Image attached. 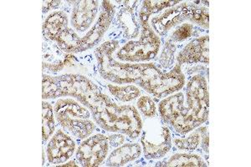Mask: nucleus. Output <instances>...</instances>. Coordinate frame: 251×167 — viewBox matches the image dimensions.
<instances>
[{
    "instance_id": "f257e3e1",
    "label": "nucleus",
    "mask_w": 251,
    "mask_h": 167,
    "mask_svg": "<svg viewBox=\"0 0 251 167\" xmlns=\"http://www.w3.org/2000/svg\"><path fill=\"white\" fill-rule=\"evenodd\" d=\"M43 99L73 97L86 106L103 130L124 134L137 139L143 130L140 115L133 105H118L100 91L98 85L80 74L59 76L43 74Z\"/></svg>"
},
{
    "instance_id": "f03ea898",
    "label": "nucleus",
    "mask_w": 251,
    "mask_h": 167,
    "mask_svg": "<svg viewBox=\"0 0 251 167\" xmlns=\"http://www.w3.org/2000/svg\"><path fill=\"white\" fill-rule=\"evenodd\" d=\"M120 48L117 40H109L95 49L97 69L103 79L115 84H137L145 74H149L156 65L152 63L130 64L117 60L114 54Z\"/></svg>"
},
{
    "instance_id": "7ed1b4c3",
    "label": "nucleus",
    "mask_w": 251,
    "mask_h": 167,
    "mask_svg": "<svg viewBox=\"0 0 251 167\" xmlns=\"http://www.w3.org/2000/svg\"><path fill=\"white\" fill-rule=\"evenodd\" d=\"M186 103L173 127L180 134H186L200 127L208 119L209 111L208 82L205 77H192L186 87Z\"/></svg>"
},
{
    "instance_id": "20e7f679",
    "label": "nucleus",
    "mask_w": 251,
    "mask_h": 167,
    "mask_svg": "<svg viewBox=\"0 0 251 167\" xmlns=\"http://www.w3.org/2000/svg\"><path fill=\"white\" fill-rule=\"evenodd\" d=\"M187 21L208 29V9L194 2H180L177 5L160 12L156 17L151 18L150 25L158 36L163 37L172 28L180 24L187 23Z\"/></svg>"
},
{
    "instance_id": "39448f33",
    "label": "nucleus",
    "mask_w": 251,
    "mask_h": 167,
    "mask_svg": "<svg viewBox=\"0 0 251 167\" xmlns=\"http://www.w3.org/2000/svg\"><path fill=\"white\" fill-rule=\"evenodd\" d=\"M54 113L59 124L78 139H86L96 128L88 109L71 98L58 99Z\"/></svg>"
},
{
    "instance_id": "423d86ee",
    "label": "nucleus",
    "mask_w": 251,
    "mask_h": 167,
    "mask_svg": "<svg viewBox=\"0 0 251 167\" xmlns=\"http://www.w3.org/2000/svg\"><path fill=\"white\" fill-rule=\"evenodd\" d=\"M141 36L138 40H130L116 52V58L125 62H146L154 59L159 53L161 40L151 28L150 22L140 23Z\"/></svg>"
},
{
    "instance_id": "0eeeda50",
    "label": "nucleus",
    "mask_w": 251,
    "mask_h": 167,
    "mask_svg": "<svg viewBox=\"0 0 251 167\" xmlns=\"http://www.w3.org/2000/svg\"><path fill=\"white\" fill-rule=\"evenodd\" d=\"M185 75L181 65L176 64L171 71L163 73L156 67L137 83L141 88L157 98H164L179 91L185 85Z\"/></svg>"
},
{
    "instance_id": "6e6552de",
    "label": "nucleus",
    "mask_w": 251,
    "mask_h": 167,
    "mask_svg": "<svg viewBox=\"0 0 251 167\" xmlns=\"http://www.w3.org/2000/svg\"><path fill=\"white\" fill-rule=\"evenodd\" d=\"M141 144L145 158H162L173 145L170 130L163 124H151L143 130Z\"/></svg>"
},
{
    "instance_id": "1a4fd4ad",
    "label": "nucleus",
    "mask_w": 251,
    "mask_h": 167,
    "mask_svg": "<svg viewBox=\"0 0 251 167\" xmlns=\"http://www.w3.org/2000/svg\"><path fill=\"white\" fill-rule=\"evenodd\" d=\"M109 144V136L102 134L86 138L76 150L78 164L84 167H99L107 157Z\"/></svg>"
},
{
    "instance_id": "9d476101",
    "label": "nucleus",
    "mask_w": 251,
    "mask_h": 167,
    "mask_svg": "<svg viewBox=\"0 0 251 167\" xmlns=\"http://www.w3.org/2000/svg\"><path fill=\"white\" fill-rule=\"evenodd\" d=\"M101 3L99 16L94 24L85 35L80 37L77 53L88 50L98 45L113 20L116 14L114 4L111 1H102Z\"/></svg>"
},
{
    "instance_id": "9b49d317",
    "label": "nucleus",
    "mask_w": 251,
    "mask_h": 167,
    "mask_svg": "<svg viewBox=\"0 0 251 167\" xmlns=\"http://www.w3.org/2000/svg\"><path fill=\"white\" fill-rule=\"evenodd\" d=\"M71 25L76 33L87 32L97 20L100 9L99 1H72Z\"/></svg>"
},
{
    "instance_id": "f8f14e48",
    "label": "nucleus",
    "mask_w": 251,
    "mask_h": 167,
    "mask_svg": "<svg viewBox=\"0 0 251 167\" xmlns=\"http://www.w3.org/2000/svg\"><path fill=\"white\" fill-rule=\"evenodd\" d=\"M75 150L74 140L62 130H59L49 142L46 153L50 163L60 165L67 162L73 156Z\"/></svg>"
},
{
    "instance_id": "ddd939ff",
    "label": "nucleus",
    "mask_w": 251,
    "mask_h": 167,
    "mask_svg": "<svg viewBox=\"0 0 251 167\" xmlns=\"http://www.w3.org/2000/svg\"><path fill=\"white\" fill-rule=\"evenodd\" d=\"M208 35H203L191 40L183 47V49L177 54V64L193 65L203 63L208 65L209 63V48H208Z\"/></svg>"
},
{
    "instance_id": "4468645a",
    "label": "nucleus",
    "mask_w": 251,
    "mask_h": 167,
    "mask_svg": "<svg viewBox=\"0 0 251 167\" xmlns=\"http://www.w3.org/2000/svg\"><path fill=\"white\" fill-rule=\"evenodd\" d=\"M75 60L73 54L63 51L55 43L46 39L43 45V71L57 73Z\"/></svg>"
},
{
    "instance_id": "2eb2a0df",
    "label": "nucleus",
    "mask_w": 251,
    "mask_h": 167,
    "mask_svg": "<svg viewBox=\"0 0 251 167\" xmlns=\"http://www.w3.org/2000/svg\"><path fill=\"white\" fill-rule=\"evenodd\" d=\"M135 1L128 3L125 2V5L117 13V20L120 24L124 36L128 40L137 39L141 34V24L139 18L137 19L135 14Z\"/></svg>"
},
{
    "instance_id": "dca6fc26",
    "label": "nucleus",
    "mask_w": 251,
    "mask_h": 167,
    "mask_svg": "<svg viewBox=\"0 0 251 167\" xmlns=\"http://www.w3.org/2000/svg\"><path fill=\"white\" fill-rule=\"evenodd\" d=\"M143 152L142 145L138 143H126L113 150L106 160L107 167H123L140 157Z\"/></svg>"
},
{
    "instance_id": "f3484780",
    "label": "nucleus",
    "mask_w": 251,
    "mask_h": 167,
    "mask_svg": "<svg viewBox=\"0 0 251 167\" xmlns=\"http://www.w3.org/2000/svg\"><path fill=\"white\" fill-rule=\"evenodd\" d=\"M184 100V95L182 92L174 94L163 99L158 105L161 119L173 126L183 109Z\"/></svg>"
},
{
    "instance_id": "a211bd4d",
    "label": "nucleus",
    "mask_w": 251,
    "mask_h": 167,
    "mask_svg": "<svg viewBox=\"0 0 251 167\" xmlns=\"http://www.w3.org/2000/svg\"><path fill=\"white\" fill-rule=\"evenodd\" d=\"M179 3V1H144L139 11V21L140 23L149 22L151 15L159 14L164 9L174 7Z\"/></svg>"
},
{
    "instance_id": "6ab92c4d",
    "label": "nucleus",
    "mask_w": 251,
    "mask_h": 167,
    "mask_svg": "<svg viewBox=\"0 0 251 167\" xmlns=\"http://www.w3.org/2000/svg\"><path fill=\"white\" fill-rule=\"evenodd\" d=\"M164 167H208L205 162L194 154H176L162 165Z\"/></svg>"
},
{
    "instance_id": "aec40b11",
    "label": "nucleus",
    "mask_w": 251,
    "mask_h": 167,
    "mask_svg": "<svg viewBox=\"0 0 251 167\" xmlns=\"http://www.w3.org/2000/svg\"><path fill=\"white\" fill-rule=\"evenodd\" d=\"M107 88L110 93L122 102H129L137 99L141 95V91L137 86L132 85H114L111 84L107 85Z\"/></svg>"
},
{
    "instance_id": "412c9836",
    "label": "nucleus",
    "mask_w": 251,
    "mask_h": 167,
    "mask_svg": "<svg viewBox=\"0 0 251 167\" xmlns=\"http://www.w3.org/2000/svg\"><path fill=\"white\" fill-rule=\"evenodd\" d=\"M205 126L200 127L194 130L186 138H177L174 140V144L180 150H194L201 145L203 133Z\"/></svg>"
},
{
    "instance_id": "4be33fe9",
    "label": "nucleus",
    "mask_w": 251,
    "mask_h": 167,
    "mask_svg": "<svg viewBox=\"0 0 251 167\" xmlns=\"http://www.w3.org/2000/svg\"><path fill=\"white\" fill-rule=\"evenodd\" d=\"M42 136L44 142H47L50 137L54 133L55 125H54V110L50 103L42 102Z\"/></svg>"
},
{
    "instance_id": "5701e85b",
    "label": "nucleus",
    "mask_w": 251,
    "mask_h": 167,
    "mask_svg": "<svg viewBox=\"0 0 251 167\" xmlns=\"http://www.w3.org/2000/svg\"><path fill=\"white\" fill-rule=\"evenodd\" d=\"M195 32V27L191 23H183L180 24L171 34L169 40L172 42H183L189 38L194 36Z\"/></svg>"
},
{
    "instance_id": "b1692460",
    "label": "nucleus",
    "mask_w": 251,
    "mask_h": 167,
    "mask_svg": "<svg viewBox=\"0 0 251 167\" xmlns=\"http://www.w3.org/2000/svg\"><path fill=\"white\" fill-rule=\"evenodd\" d=\"M175 52L176 46L169 39L164 44L163 50L160 54L159 63L163 68H169L174 64Z\"/></svg>"
},
{
    "instance_id": "393cba45",
    "label": "nucleus",
    "mask_w": 251,
    "mask_h": 167,
    "mask_svg": "<svg viewBox=\"0 0 251 167\" xmlns=\"http://www.w3.org/2000/svg\"><path fill=\"white\" fill-rule=\"evenodd\" d=\"M137 106L143 116L148 118H153L157 113L154 100L149 96H142L137 100Z\"/></svg>"
},
{
    "instance_id": "a878e982",
    "label": "nucleus",
    "mask_w": 251,
    "mask_h": 167,
    "mask_svg": "<svg viewBox=\"0 0 251 167\" xmlns=\"http://www.w3.org/2000/svg\"><path fill=\"white\" fill-rule=\"evenodd\" d=\"M43 3L44 13H47L50 10L56 9L62 4L61 1H44Z\"/></svg>"
},
{
    "instance_id": "bb28decb",
    "label": "nucleus",
    "mask_w": 251,
    "mask_h": 167,
    "mask_svg": "<svg viewBox=\"0 0 251 167\" xmlns=\"http://www.w3.org/2000/svg\"><path fill=\"white\" fill-rule=\"evenodd\" d=\"M109 140H110V144L113 146H119L125 142L124 136H120V135L109 136Z\"/></svg>"
},
{
    "instance_id": "cd10ccee",
    "label": "nucleus",
    "mask_w": 251,
    "mask_h": 167,
    "mask_svg": "<svg viewBox=\"0 0 251 167\" xmlns=\"http://www.w3.org/2000/svg\"><path fill=\"white\" fill-rule=\"evenodd\" d=\"M208 144H209V138H208V129L206 127L205 130L203 131L202 142H201V146H202L203 150L205 152H207V153L208 152Z\"/></svg>"
},
{
    "instance_id": "c85d7f7f",
    "label": "nucleus",
    "mask_w": 251,
    "mask_h": 167,
    "mask_svg": "<svg viewBox=\"0 0 251 167\" xmlns=\"http://www.w3.org/2000/svg\"><path fill=\"white\" fill-rule=\"evenodd\" d=\"M62 166H66V167H67V166H70V167H77L78 165H75V162H71L67 163V164L62 165Z\"/></svg>"
}]
</instances>
